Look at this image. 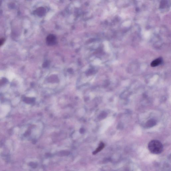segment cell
<instances>
[{
	"label": "cell",
	"instance_id": "obj_1",
	"mask_svg": "<svg viewBox=\"0 0 171 171\" xmlns=\"http://www.w3.org/2000/svg\"><path fill=\"white\" fill-rule=\"evenodd\" d=\"M149 150L154 154H159L163 151V146L161 142L158 140H153L148 145Z\"/></svg>",
	"mask_w": 171,
	"mask_h": 171
},
{
	"label": "cell",
	"instance_id": "obj_2",
	"mask_svg": "<svg viewBox=\"0 0 171 171\" xmlns=\"http://www.w3.org/2000/svg\"><path fill=\"white\" fill-rule=\"evenodd\" d=\"M46 42L49 46H53L56 42V36L53 35H49L46 37Z\"/></svg>",
	"mask_w": 171,
	"mask_h": 171
},
{
	"label": "cell",
	"instance_id": "obj_3",
	"mask_svg": "<svg viewBox=\"0 0 171 171\" xmlns=\"http://www.w3.org/2000/svg\"><path fill=\"white\" fill-rule=\"evenodd\" d=\"M163 61V60L161 58H158L155 60L153 61L151 63V66L152 67H155L157 66H159Z\"/></svg>",
	"mask_w": 171,
	"mask_h": 171
},
{
	"label": "cell",
	"instance_id": "obj_4",
	"mask_svg": "<svg viewBox=\"0 0 171 171\" xmlns=\"http://www.w3.org/2000/svg\"><path fill=\"white\" fill-rule=\"evenodd\" d=\"M46 10L44 7H41L39 8L36 11V14L39 16L42 17L46 13Z\"/></svg>",
	"mask_w": 171,
	"mask_h": 171
},
{
	"label": "cell",
	"instance_id": "obj_5",
	"mask_svg": "<svg viewBox=\"0 0 171 171\" xmlns=\"http://www.w3.org/2000/svg\"><path fill=\"white\" fill-rule=\"evenodd\" d=\"M156 124V121L153 119H150L146 123V126L148 127H151Z\"/></svg>",
	"mask_w": 171,
	"mask_h": 171
},
{
	"label": "cell",
	"instance_id": "obj_6",
	"mask_svg": "<svg viewBox=\"0 0 171 171\" xmlns=\"http://www.w3.org/2000/svg\"><path fill=\"white\" fill-rule=\"evenodd\" d=\"M104 147H105V144H104L103 142L101 143L100 144H99L98 147L97 148L95 151L93 152V154L94 155L96 154L97 153H99V152L101 151L103 149Z\"/></svg>",
	"mask_w": 171,
	"mask_h": 171
},
{
	"label": "cell",
	"instance_id": "obj_7",
	"mask_svg": "<svg viewBox=\"0 0 171 171\" xmlns=\"http://www.w3.org/2000/svg\"><path fill=\"white\" fill-rule=\"evenodd\" d=\"M5 41V39L2 38L0 39V47L3 44Z\"/></svg>",
	"mask_w": 171,
	"mask_h": 171
}]
</instances>
